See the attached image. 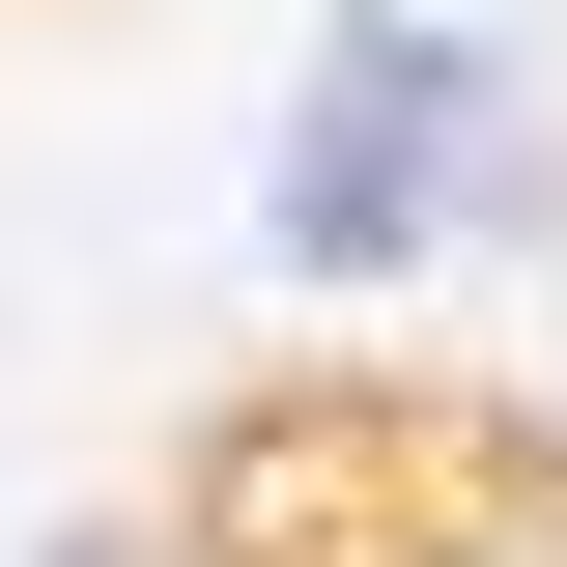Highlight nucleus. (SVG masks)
<instances>
[{
    "mask_svg": "<svg viewBox=\"0 0 567 567\" xmlns=\"http://www.w3.org/2000/svg\"><path fill=\"white\" fill-rule=\"evenodd\" d=\"M29 567H199V539H171V511H58Z\"/></svg>",
    "mask_w": 567,
    "mask_h": 567,
    "instance_id": "3",
    "label": "nucleus"
},
{
    "mask_svg": "<svg viewBox=\"0 0 567 567\" xmlns=\"http://www.w3.org/2000/svg\"><path fill=\"white\" fill-rule=\"evenodd\" d=\"M199 539L227 567H567V454L312 398V425H256V454H199Z\"/></svg>",
    "mask_w": 567,
    "mask_h": 567,
    "instance_id": "2",
    "label": "nucleus"
},
{
    "mask_svg": "<svg viewBox=\"0 0 567 567\" xmlns=\"http://www.w3.org/2000/svg\"><path fill=\"white\" fill-rule=\"evenodd\" d=\"M511 227H567V142L511 85V29L483 0H341L284 58V142H256V284L284 312H398V284L511 256Z\"/></svg>",
    "mask_w": 567,
    "mask_h": 567,
    "instance_id": "1",
    "label": "nucleus"
}]
</instances>
